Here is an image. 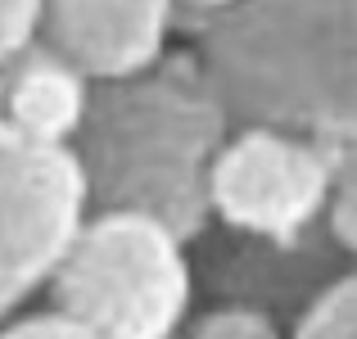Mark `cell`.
Wrapping results in <instances>:
<instances>
[{"mask_svg":"<svg viewBox=\"0 0 357 339\" xmlns=\"http://www.w3.org/2000/svg\"><path fill=\"white\" fill-rule=\"evenodd\" d=\"M195 54L236 122L357 167V0H236L195 27Z\"/></svg>","mask_w":357,"mask_h":339,"instance_id":"6da1fadb","label":"cell"},{"mask_svg":"<svg viewBox=\"0 0 357 339\" xmlns=\"http://www.w3.org/2000/svg\"><path fill=\"white\" fill-rule=\"evenodd\" d=\"M236 118L208 82L199 54H163L131 77L91 86L77 131L91 204L136 209L167 222L181 240L208 226V158Z\"/></svg>","mask_w":357,"mask_h":339,"instance_id":"7a4b0ae2","label":"cell"},{"mask_svg":"<svg viewBox=\"0 0 357 339\" xmlns=\"http://www.w3.org/2000/svg\"><path fill=\"white\" fill-rule=\"evenodd\" d=\"M195 294L185 240L136 209H100L50 276L59 312L100 339H176Z\"/></svg>","mask_w":357,"mask_h":339,"instance_id":"3957f363","label":"cell"},{"mask_svg":"<svg viewBox=\"0 0 357 339\" xmlns=\"http://www.w3.org/2000/svg\"><path fill=\"white\" fill-rule=\"evenodd\" d=\"M91 209L82 154L0 118V317L50 285Z\"/></svg>","mask_w":357,"mask_h":339,"instance_id":"277c9868","label":"cell"},{"mask_svg":"<svg viewBox=\"0 0 357 339\" xmlns=\"http://www.w3.org/2000/svg\"><path fill=\"white\" fill-rule=\"evenodd\" d=\"M335 163L280 127L236 122L208 158V209L231 231L294 249L321 218Z\"/></svg>","mask_w":357,"mask_h":339,"instance_id":"5b68a950","label":"cell"},{"mask_svg":"<svg viewBox=\"0 0 357 339\" xmlns=\"http://www.w3.org/2000/svg\"><path fill=\"white\" fill-rule=\"evenodd\" d=\"M176 0H41V41L91 82H114L167 54Z\"/></svg>","mask_w":357,"mask_h":339,"instance_id":"8992f818","label":"cell"},{"mask_svg":"<svg viewBox=\"0 0 357 339\" xmlns=\"http://www.w3.org/2000/svg\"><path fill=\"white\" fill-rule=\"evenodd\" d=\"M91 109V77L36 36L0 63V118L36 140L73 145Z\"/></svg>","mask_w":357,"mask_h":339,"instance_id":"52a82bcc","label":"cell"},{"mask_svg":"<svg viewBox=\"0 0 357 339\" xmlns=\"http://www.w3.org/2000/svg\"><path fill=\"white\" fill-rule=\"evenodd\" d=\"M294 339H357V271L335 276L303 317L294 322Z\"/></svg>","mask_w":357,"mask_h":339,"instance_id":"ba28073f","label":"cell"},{"mask_svg":"<svg viewBox=\"0 0 357 339\" xmlns=\"http://www.w3.org/2000/svg\"><path fill=\"white\" fill-rule=\"evenodd\" d=\"M185 339H280V331H276V322H271L262 308L227 303V308L204 312L199 322L190 326Z\"/></svg>","mask_w":357,"mask_h":339,"instance_id":"9c48e42d","label":"cell"},{"mask_svg":"<svg viewBox=\"0 0 357 339\" xmlns=\"http://www.w3.org/2000/svg\"><path fill=\"white\" fill-rule=\"evenodd\" d=\"M326 231L344 253H357V167H340L326 195Z\"/></svg>","mask_w":357,"mask_h":339,"instance_id":"30bf717a","label":"cell"},{"mask_svg":"<svg viewBox=\"0 0 357 339\" xmlns=\"http://www.w3.org/2000/svg\"><path fill=\"white\" fill-rule=\"evenodd\" d=\"M41 36V0H0V63Z\"/></svg>","mask_w":357,"mask_h":339,"instance_id":"8fae6325","label":"cell"},{"mask_svg":"<svg viewBox=\"0 0 357 339\" xmlns=\"http://www.w3.org/2000/svg\"><path fill=\"white\" fill-rule=\"evenodd\" d=\"M0 339H100L91 326H82L77 317L68 312H36V317H23V322H9Z\"/></svg>","mask_w":357,"mask_h":339,"instance_id":"7c38bea8","label":"cell"},{"mask_svg":"<svg viewBox=\"0 0 357 339\" xmlns=\"http://www.w3.org/2000/svg\"><path fill=\"white\" fill-rule=\"evenodd\" d=\"M227 5H236V0H176V14H181V9H190L195 18H208V14H218V9H227Z\"/></svg>","mask_w":357,"mask_h":339,"instance_id":"4fadbf2b","label":"cell"}]
</instances>
